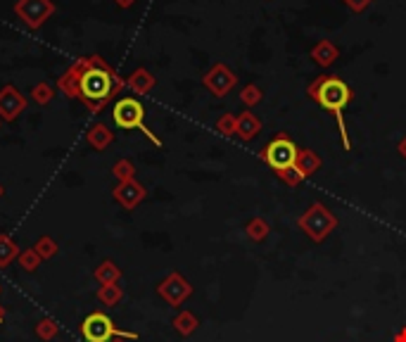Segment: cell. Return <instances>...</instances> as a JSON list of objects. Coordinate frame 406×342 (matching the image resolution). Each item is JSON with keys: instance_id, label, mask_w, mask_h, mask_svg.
Returning a JSON list of instances; mask_svg holds the SVG:
<instances>
[{"instance_id": "obj_1", "label": "cell", "mask_w": 406, "mask_h": 342, "mask_svg": "<svg viewBox=\"0 0 406 342\" xmlns=\"http://www.w3.org/2000/svg\"><path fill=\"white\" fill-rule=\"evenodd\" d=\"M126 81L107 64L100 55L79 57L67 72L57 79V88L67 98H77L88 107L93 114L103 112L112 98L124 90Z\"/></svg>"}, {"instance_id": "obj_2", "label": "cell", "mask_w": 406, "mask_h": 342, "mask_svg": "<svg viewBox=\"0 0 406 342\" xmlns=\"http://www.w3.org/2000/svg\"><path fill=\"white\" fill-rule=\"evenodd\" d=\"M307 93H309V98L316 100L325 112H330V114L335 117L338 128H340L342 145H345V150H352L349 133H347V126H345V114H342L345 107L354 100V90L349 88V83H345L338 77H328V74H323V77H318L316 81H312V86L307 88Z\"/></svg>"}, {"instance_id": "obj_3", "label": "cell", "mask_w": 406, "mask_h": 342, "mask_svg": "<svg viewBox=\"0 0 406 342\" xmlns=\"http://www.w3.org/2000/svg\"><path fill=\"white\" fill-rule=\"evenodd\" d=\"M81 338L85 342H112V340H138L133 330H119L105 312H93L81 321Z\"/></svg>"}, {"instance_id": "obj_4", "label": "cell", "mask_w": 406, "mask_h": 342, "mask_svg": "<svg viewBox=\"0 0 406 342\" xmlns=\"http://www.w3.org/2000/svg\"><path fill=\"white\" fill-rule=\"evenodd\" d=\"M261 159L274 171H278V174H285V171L297 167L299 148L287 136H278L261 150Z\"/></svg>"}, {"instance_id": "obj_5", "label": "cell", "mask_w": 406, "mask_h": 342, "mask_svg": "<svg viewBox=\"0 0 406 342\" xmlns=\"http://www.w3.org/2000/svg\"><path fill=\"white\" fill-rule=\"evenodd\" d=\"M112 117H114V124L119 128H126V131L145 126V121H143L145 119V107L138 103L136 98L116 100L114 107H112Z\"/></svg>"}, {"instance_id": "obj_6", "label": "cell", "mask_w": 406, "mask_h": 342, "mask_svg": "<svg viewBox=\"0 0 406 342\" xmlns=\"http://www.w3.org/2000/svg\"><path fill=\"white\" fill-rule=\"evenodd\" d=\"M14 12L29 29H41L45 19L55 12V5L52 0H17Z\"/></svg>"}, {"instance_id": "obj_7", "label": "cell", "mask_w": 406, "mask_h": 342, "mask_svg": "<svg viewBox=\"0 0 406 342\" xmlns=\"http://www.w3.org/2000/svg\"><path fill=\"white\" fill-rule=\"evenodd\" d=\"M26 110V95L17 86L8 83L0 88V121H14Z\"/></svg>"}, {"instance_id": "obj_8", "label": "cell", "mask_w": 406, "mask_h": 342, "mask_svg": "<svg viewBox=\"0 0 406 342\" xmlns=\"http://www.w3.org/2000/svg\"><path fill=\"white\" fill-rule=\"evenodd\" d=\"M235 81H238V77H235L226 64H214L205 77V86L212 90L214 95H226L228 90L235 86Z\"/></svg>"}, {"instance_id": "obj_9", "label": "cell", "mask_w": 406, "mask_h": 342, "mask_svg": "<svg viewBox=\"0 0 406 342\" xmlns=\"http://www.w3.org/2000/svg\"><path fill=\"white\" fill-rule=\"evenodd\" d=\"M143 197H145V188H143L138 181H124V183H116V188H114V200L119 202L124 210H136Z\"/></svg>"}, {"instance_id": "obj_10", "label": "cell", "mask_w": 406, "mask_h": 342, "mask_svg": "<svg viewBox=\"0 0 406 342\" xmlns=\"http://www.w3.org/2000/svg\"><path fill=\"white\" fill-rule=\"evenodd\" d=\"M340 57V50L335 43H330L328 39H321L316 46L312 48V60L318 64V67H330L335 60Z\"/></svg>"}, {"instance_id": "obj_11", "label": "cell", "mask_w": 406, "mask_h": 342, "mask_svg": "<svg viewBox=\"0 0 406 342\" xmlns=\"http://www.w3.org/2000/svg\"><path fill=\"white\" fill-rule=\"evenodd\" d=\"M85 141H88L95 150H107L112 143H114V133H112V128L107 124L98 121V124H93L88 128V133H85Z\"/></svg>"}, {"instance_id": "obj_12", "label": "cell", "mask_w": 406, "mask_h": 342, "mask_svg": "<svg viewBox=\"0 0 406 342\" xmlns=\"http://www.w3.org/2000/svg\"><path fill=\"white\" fill-rule=\"evenodd\" d=\"M190 288L185 285L183 281H181L179 276H171V278H167V281L159 285V295H162L164 299H169V302H181V299L185 297V292H188Z\"/></svg>"}, {"instance_id": "obj_13", "label": "cell", "mask_w": 406, "mask_h": 342, "mask_svg": "<svg viewBox=\"0 0 406 342\" xmlns=\"http://www.w3.org/2000/svg\"><path fill=\"white\" fill-rule=\"evenodd\" d=\"M126 86L133 90V93H138V95H145L152 90V86H154V77L148 72V69H136V72L131 74V77L126 79Z\"/></svg>"}, {"instance_id": "obj_14", "label": "cell", "mask_w": 406, "mask_h": 342, "mask_svg": "<svg viewBox=\"0 0 406 342\" xmlns=\"http://www.w3.org/2000/svg\"><path fill=\"white\" fill-rule=\"evenodd\" d=\"M93 278L100 283V285H110V283H119V278H121V269H119V266H116L112 259H105V261H100V266H98V269H95Z\"/></svg>"}, {"instance_id": "obj_15", "label": "cell", "mask_w": 406, "mask_h": 342, "mask_svg": "<svg viewBox=\"0 0 406 342\" xmlns=\"http://www.w3.org/2000/svg\"><path fill=\"white\" fill-rule=\"evenodd\" d=\"M95 297H98V302L103 304V307H116V304L124 299V290H121L119 283H110V285H100Z\"/></svg>"}, {"instance_id": "obj_16", "label": "cell", "mask_w": 406, "mask_h": 342, "mask_svg": "<svg viewBox=\"0 0 406 342\" xmlns=\"http://www.w3.org/2000/svg\"><path fill=\"white\" fill-rule=\"evenodd\" d=\"M19 252H21L19 245L14 243L8 233H0V269H5V266L12 264V261L19 256Z\"/></svg>"}, {"instance_id": "obj_17", "label": "cell", "mask_w": 406, "mask_h": 342, "mask_svg": "<svg viewBox=\"0 0 406 342\" xmlns=\"http://www.w3.org/2000/svg\"><path fill=\"white\" fill-rule=\"evenodd\" d=\"M235 131H238V136L243 138V141H250V138L254 136L256 131H259V121L254 119L250 112H243L240 114V119L235 121Z\"/></svg>"}, {"instance_id": "obj_18", "label": "cell", "mask_w": 406, "mask_h": 342, "mask_svg": "<svg viewBox=\"0 0 406 342\" xmlns=\"http://www.w3.org/2000/svg\"><path fill=\"white\" fill-rule=\"evenodd\" d=\"M34 250H36V254L45 261V259H52V256L60 252V245H57V240L50 238V235H41V238L34 243Z\"/></svg>"}, {"instance_id": "obj_19", "label": "cell", "mask_w": 406, "mask_h": 342, "mask_svg": "<svg viewBox=\"0 0 406 342\" xmlns=\"http://www.w3.org/2000/svg\"><path fill=\"white\" fill-rule=\"evenodd\" d=\"M34 333H36V338L43 340V342H50L52 338H55L57 333H60V325L55 323V319H50V316H43L39 323L34 325Z\"/></svg>"}, {"instance_id": "obj_20", "label": "cell", "mask_w": 406, "mask_h": 342, "mask_svg": "<svg viewBox=\"0 0 406 342\" xmlns=\"http://www.w3.org/2000/svg\"><path fill=\"white\" fill-rule=\"evenodd\" d=\"M41 256L36 254V250L34 248H29V250H21L19 256H17V264L21 266V269L26 271V274H34L36 269L41 266Z\"/></svg>"}, {"instance_id": "obj_21", "label": "cell", "mask_w": 406, "mask_h": 342, "mask_svg": "<svg viewBox=\"0 0 406 342\" xmlns=\"http://www.w3.org/2000/svg\"><path fill=\"white\" fill-rule=\"evenodd\" d=\"M55 98V88H52L50 83H45V81H41V83H36L34 88H31V100H34L36 105H48L50 100Z\"/></svg>"}, {"instance_id": "obj_22", "label": "cell", "mask_w": 406, "mask_h": 342, "mask_svg": "<svg viewBox=\"0 0 406 342\" xmlns=\"http://www.w3.org/2000/svg\"><path fill=\"white\" fill-rule=\"evenodd\" d=\"M316 167H318L316 154L307 152V150H299V159H297L299 174H302V176H309V174H314V169H316Z\"/></svg>"}, {"instance_id": "obj_23", "label": "cell", "mask_w": 406, "mask_h": 342, "mask_svg": "<svg viewBox=\"0 0 406 342\" xmlns=\"http://www.w3.org/2000/svg\"><path fill=\"white\" fill-rule=\"evenodd\" d=\"M112 174L119 179V183H124V181H133V174H136V167H133L131 159H119V162L112 167Z\"/></svg>"}, {"instance_id": "obj_24", "label": "cell", "mask_w": 406, "mask_h": 342, "mask_svg": "<svg viewBox=\"0 0 406 342\" xmlns=\"http://www.w3.org/2000/svg\"><path fill=\"white\" fill-rule=\"evenodd\" d=\"M261 100V90L256 86H245L243 88V103L245 105H256Z\"/></svg>"}, {"instance_id": "obj_25", "label": "cell", "mask_w": 406, "mask_h": 342, "mask_svg": "<svg viewBox=\"0 0 406 342\" xmlns=\"http://www.w3.org/2000/svg\"><path fill=\"white\" fill-rule=\"evenodd\" d=\"M371 3H373V0H342V5H347V8H349L352 12H356V14L363 12V10H366Z\"/></svg>"}, {"instance_id": "obj_26", "label": "cell", "mask_w": 406, "mask_h": 342, "mask_svg": "<svg viewBox=\"0 0 406 342\" xmlns=\"http://www.w3.org/2000/svg\"><path fill=\"white\" fill-rule=\"evenodd\" d=\"M141 133H143V136L148 138L150 143H152V145L162 148V138H157V136H154V133H152V128H150V126H143V128H141Z\"/></svg>"}, {"instance_id": "obj_27", "label": "cell", "mask_w": 406, "mask_h": 342, "mask_svg": "<svg viewBox=\"0 0 406 342\" xmlns=\"http://www.w3.org/2000/svg\"><path fill=\"white\" fill-rule=\"evenodd\" d=\"M219 128H221V131H226V133H233L235 131V121L231 119V117H223V119L219 121Z\"/></svg>"}, {"instance_id": "obj_28", "label": "cell", "mask_w": 406, "mask_h": 342, "mask_svg": "<svg viewBox=\"0 0 406 342\" xmlns=\"http://www.w3.org/2000/svg\"><path fill=\"white\" fill-rule=\"evenodd\" d=\"M114 3L119 5V8H124V10H126V8H131V5L136 3V0H114Z\"/></svg>"}, {"instance_id": "obj_29", "label": "cell", "mask_w": 406, "mask_h": 342, "mask_svg": "<svg viewBox=\"0 0 406 342\" xmlns=\"http://www.w3.org/2000/svg\"><path fill=\"white\" fill-rule=\"evenodd\" d=\"M3 321H5V307L0 304V323H3Z\"/></svg>"}, {"instance_id": "obj_30", "label": "cell", "mask_w": 406, "mask_h": 342, "mask_svg": "<svg viewBox=\"0 0 406 342\" xmlns=\"http://www.w3.org/2000/svg\"><path fill=\"white\" fill-rule=\"evenodd\" d=\"M402 154H404V157H406V141L402 143Z\"/></svg>"}, {"instance_id": "obj_31", "label": "cell", "mask_w": 406, "mask_h": 342, "mask_svg": "<svg viewBox=\"0 0 406 342\" xmlns=\"http://www.w3.org/2000/svg\"><path fill=\"white\" fill-rule=\"evenodd\" d=\"M3 195H5V185L0 183V197H3Z\"/></svg>"}, {"instance_id": "obj_32", "label": "cell", "mask_w": 406, "mask_h": 342, "mask_svg": "<svg viewBox=\"0 0 406 342\" xmlns=\"http://www.w3.org/2000/svg\"><path fill=\"white\" fill-rule=\"evenodd\" d=\"M112 342H124V340H112Z\"/></svg>"}, {"instance_id": "obj_33", "label": "cell", "mask_w": 406, "mask_h": 342, "mask_svg": "<svg viewBox=\"0 0 406 342\" xmlns=\"http://www.w3.org/2000/svg\"><path fill=\"white\" fill-rule=\"evenodd\" d=\"M0 292H3V285H0Z\"/></svg>"}]
</instances>
